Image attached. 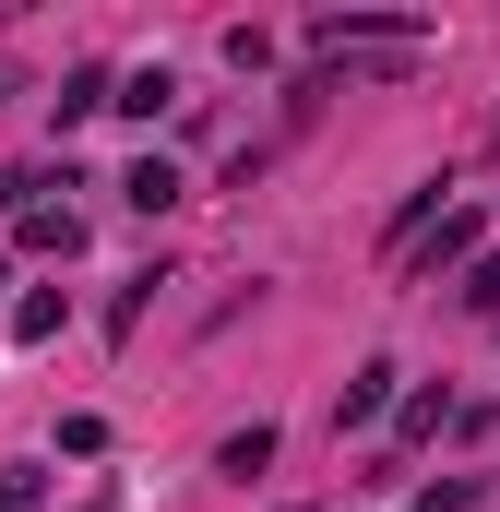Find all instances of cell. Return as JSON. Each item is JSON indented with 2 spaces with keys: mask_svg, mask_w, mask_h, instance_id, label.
<instances>
[{
  "mask_svg": "<svg viewBox=\"0 0 500 512\" xmlns=\"http://www.w3.org/2000/svg\"><path fill=\"white\" fill-rule=\"evenodd\" d=\"M489 143H500V131H489Z\"/></svg>",
  "mask_w": 500,
  "mask_h": 512,
  "instance_id": "11",
  "label": "cell"
},
{
  "mask_svg": "<svg viewBox=\"0 0 500 512\" xmlns=\"http://www.w3.org/2000/svg\"><path fill=\"white\" fill-rule=\"evenodd\" d=\"M48 501V477H36V465H12V477H0V512H36Z\"/></svg>",
  "mask_w": 500,
  "mask_h": 512,
  "instance_id": "9",
  "label": "cell"
},
{
  "mask_svg": "<svg viewBox=\"0 0 500 512\" xmlns=\"http://www.w3.org/2000/svg\"><path fill=\"white\" fill-rule=\"evenodd\" d=\"M48 334H60V286H36V298L12 310V346H48Z\"/></svg>",
  "mask_w": 500,
  "mask_h": 512,
  "instance_id": "7",
  "label": "cell"
},
{
  "mask_svg": "<svg viewBox=\"0 0 500 512\" xmlns=\"http://www.w3.org/2000/svg\"><path fill=\"white\" fill-rule=\"evenodd\" d=\"M24 239H36V251H60V262H72V251H84V215H72V203H36V215H24Z\"/></svg>",
  "mask_w": 500,
  "mask_h": 512,
  "instance_id": "4",
  "label": "cell"
},
{
  "mask_svg": "<svg viewBox=\"0 0 500 512\" xmlns=\"http://www.w3.org/2000/svg\"><path fill=\"white\" fill-rule=\"evenodd\" d=\"M393 417H405V441H429V429H453V417H465V405H441V393H405V405H393Z\"/></svg>",
  "mask_w": 500,
  "mask_h": 512,
  "instance_id": "8",
  "label": "cell"
},
{
  "mask_svg": "<svg viewBox=\"0 0 500 512\" xmlns=\"http://www.w3.org/2000/svg\"><path fill=\"white\" fill-rule=\"evenodd\" d=\"M120 108H131V120H167V108H179V84H167V72H120Z\"/></svg>",
  "mask_w": 500,
  "mask_h": 512,
  "instance_id": "6",
  "label": "cell"
},
{
  "mask_svg": "<svg viewBox=\"0 0 500 512\" xmlns=\"http://www.w3.org/2000/svg\"><path fill=\"white\" fill-rule=\"evenodd\" d=\"M465 310H489V322H500V262H477V274H465Z\"/></svg>",
  "mask_w": 500,
  "mask_h": 512,
  "instance_id": "10",
  "label": "cell"
},
{
  "mask_svg": "<svg viewBox=\"0 0 500 512\" xmlns=\"http://www.w3.org/2000/svg\"><path fill=\"white\" fill-rule=\"evenodd\" d=\"M417 36H429L417 12H322V24H310V48H381V60H405Z\"/></svg>",
  "mask_w": 500,
  "mask_h": 512,
  "instance_id": "1",
  "label": "cell"
},
{
  "mask_svg": "<svg viewBox=\"0 0 500 512\" xmlns=\"http://www.w3.org/2000/svg\"><path fill=\"white\" fill-rule=\"evenodd\" d=\"M262 465H274V429H262V417H250V429H227V453H215V477H262Z\"/></svg>",
  "mask_w": 500,
  "mask_h": 512,
  "instance_id": "3",
  "label": "cell"
},
{
  "mask_svg": "<svg viewBox=\"0 0 500 512\" xmlns=\"http://www.w3.org/2000/svg\"><path fill=\"white\" fill-rule=\"evenodd\" d=\"M120 191H131V203H143V215H167V203H179V167H167V155H143V167H131Z\"/></svg>",
  "mask_w": 500,
  "mask_h": 512,
  "instance_id": "5",
  "label": "cell"
},
{
  "mask_svg": "<svg viewBox=\"0 0 500 512\" xmlns=\"http://www.w3.org/2000/svg\"><path fill=\"white\" fill-rule=\"evenodd\" d=\"M405 370H393V358H358V370H346V393H334V429H370V417H393V405H405Z\"/></svg>",
  "mask_w": 500,
  "mask_h": 512,
  "instance_id": "2",
  "label": "cell"
}]
</instances>
